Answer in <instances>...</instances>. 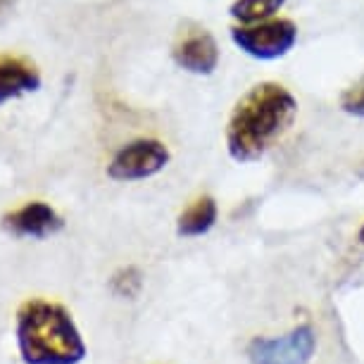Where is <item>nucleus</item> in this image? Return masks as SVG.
<instances>
[{
    "label": "nucleus",
    "mask_w": 364,
    "mask_h": 364,
    "mask_svg": "<svg viewBox=\"0 0 364 364\" xmlns=\"http://www.w3.org/2000/svg\"><path fill=\"white\" fill-rule=\"evenodd\" d=\"M317 346L314 326L298 324L281 336H255L245 348V357L248 364H312Z\"/></svg>",
    "instance_id": "3"
},
{
    "label": "nucleus",
    "mask_w": 364,
    "mask_h": 364,
    "mask_svg": "<svg viewBox=\"0 0 364 364\" xmlns=\"http://www.w3.org/2000/svg\"><path fill=\"white\" fill-rule=\"evenodd\" d=\"M298 100L286 86L262 81L243 95L226 124V150L238 164L257 162L291 132Z\"/></svg>",
    "instance_id": "1"
},
{
    "label": "nucleus",
    "mask_w": 364,
    "mask_h": 364,
    "mask_svg": "<svg viewBox=\"0 0 364 364\" xmlns=\"http://www.w3.org/2000/svg\"><path fill=\"white\" fill-rule=\"evenodd\" d=\"M109 288L117 298H136L143 288V274L139 267H122L119 272L112 274Z\"/></svg>",
    "instance_id": "11"
},
{
    "label": "nucleus",
    "mask_w": 364,
    "mask_h": 364,
    "mask_svg": "<svg viewBox=\"0 0 364 364\" xmlns=\"http://www.w3.org/2000/svg\"><path fill=\"white\" fill-rule=\"evenodd\" d=\"M357 240H360V243L364 245V224L360 226V231H357Z\"/></svg>",
    "instance_id": "13"
},
{
    "label": "nucleus",
    "mask_w": 364,
    "mask_h": 364,
    "mask_svg": "<svg viewBox=\"0 0 364 364\" xmlns=\"http://www.w3.org/2000/svg\"><path fill=\"white\" fill-rule=\"evenodd\" d=\"M231 38L240 50L255 60H279L293 50L298 26L291 19H269L255 26H236Z\"/></svg>",
    "instance_id": "5"
},
{
    "label": "nucleus",
    "mask_w": 364,
    "mask_h": 364,
    "mask_svg": "<svg viewBox=\"0 0 364 364\" xmlns=\"http://www.w3.org/2000/svg\"><path fill=\"white\" fill-rule=\"evenodd\" d=\"M171 58L181 70L208 77L219 65V46L210 31L193 29L178 38V43L171 50Z\"/></svg>",
    "instance_id": "7"
},
{
    "label": "nucleus",
    "mask_w": 364,
    "mask_h": 364,
    "mask_svg": "<svg viewBox=\"0 0 364 364\" xmlns=\"http://www.w3.org/2000/svg\"><path fill=\"white\" fill-rule=\"evenodd\" d=\"M15 336L24 364H81L88 348L65 305L33 298L17 310Z\"/></svg>",
    "instance_id": "2"
},
{
    "label": "nucleus",
    "mask_w": 364,
    "mask_h": 364,
    "mask_svg": "<svg viewBox=\"0 0 364 364\" xmlns=\"http://www.w3.org/2000/svg\"><path fill=\"white\" fill-rule=\"evenodd\" d=\"M3 229L15 238H33L43 240L55 236L65 229V219L55 212L50 205L33 200L22 205L19 210H12L3 217Z\"/></svg>",
    "instance_id": "6"
},
{
    "label": "nucleus",
    "mask_w": 364,
    "mask_h": 364,
    "mask_svg": "<svg viewBox=\"0 0 364 364\" xmlns=\"http://www.w3.org/2000/svg\"><path fill=\"white\" fill-rule=\"evenodd\" d=\"M286 0H236L231 5V17L238 19L240 26H255L277 15Z\"/></svg>",
    "instance_id": "10"
},
{
    "label": "nucleus",
    "mask_w": 364,
    "mask_h": 364,
    "mask_svg": "<svg viewBox=\"0 0 364 364\" xmlns=\"http://www.w3.org/2000/svg\"><path fill=\"white\" fill-rule=\"evenodd\" d=\"M217 219H219L217 200L212 196H200L178 215L176 233L181 238H200L215 229Z\"/></svg>",
    "instance_id": "9"
},
{
    "label": "nucleus",
    "mask_w": 364,
    "mask_h": 364,
    "mask_svg": "<svg viewBox=\"0 0 364 364\" xmlns=\"http://www.w3.org/2000/svg\"><path fill=\"white\" fill-rule=\"evenodd\" d=\"M341 109L346 114L362 117L364 119V79H360L355 86H350L348 91L341 95Z\"/></svg>",
    "instance_id": "12"
},
{
    "label": "nucleus",
    "mask_w": 364,
    "mask_h": 364,
    "mask_svg": "<svg viewBox=\"0 0 364 364\" xmlns=\"http://www.w3.org/2000/svg\"><path fill=\"white\" fill-rule=\"evenodd\" d=\"M171 160L169 148L157 139H136L122 146L107 164L112 181H143L167 167Z\"/></svg>",
    "instance_id": "4"
},
{
    "label": "nucleus",
    "mask_w": 364,
    "mask_h": 364,
    "mask_svg": "<svg viewBox=\"0 0 364 364\" xmlns=\"http://www.w3.org/2000/svg\"><path fill=\"white\" fill-rule=\"evenodd\" d=\"M41 88L36 65L19 55H0V105Z\"/></svg>",
    "instance_id": "8"
}]
</instances>
